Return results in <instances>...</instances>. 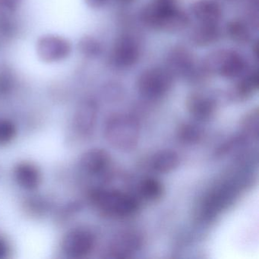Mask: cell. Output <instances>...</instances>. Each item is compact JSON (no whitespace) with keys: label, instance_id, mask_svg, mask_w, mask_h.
I'll return each instance as SVG.
<instances>
[{"label":"cell","instance_id":"obj_8","mask_svg":"<svg viewBox=\"0 0 259 259\" xmlns=\"http://www.w3.org/2000/svg\"><path fill=\"white\" fill-rule=\"evenodd\" d=\"M98 117V106L94 100L81 101L73 117L74 128L81 138H89L93 135Z\"/></svg>","mask_w":259,"mask_h":259},{"label":"cell","instance_id":"obj_28","mask_svg":"<svg viewBox=\"0 0 259 259\" xmlns=\"http://www.w3.org/2000/svg\"><path fill=\"white\" fill-rule=\"evenodd\" d=\"M116 3L121 5H128V4H133L136 0H116Z\"/></svg>","mask_w":259,"mask_h":259},{"label":"cell","instance_id":"obj_22","mask_svg":"<svg viewBox=\"0 0 259 259\" xmlns=\"http://www.w3.org/2000/svg\"><path fill=\"white\" fill-rule=\"evenodd\" d=\"M258 108L252 109L251 111L246 113L245 117L242 119V122H241L242 130L244 133L243 136L252 138V139H257V136H258Z\"/></svg>","mask_w":259,"mask_h":259},{"label":"cell","instance_id":"obj_25","mask_svg":"<svg viewBox=\"0 0 259 259\" xmlns=\"http://www.w3.org/2000/svg\"><path fill=\"white\" fill-rule=\"evenodd\" d=\"M91 8L101 9L107 6L111 0H84Z\"/></svg>","mask_w":259,"mask_h":259},{"label":"cell","instance_id":"obj_1","mask_svg":"<svg viewBox=\"0 0 259 259\" xmlns=\"http://www.w3.org/2000/svg\"><path fill=\"white\" fill-rule=\"evenodd\" d=\"M140 19L145 26L166 32H178L187 28L189 16L177 7L158 0L145 6L140 13Z\"/></svg>","mask_w":259,"mask_h":259},{"label":"cell","instance_id":"obj_7","mask_svg":"<svg viewBox=\"0 0 259 259\" xmlns=\"http://www.w3.org/2000/svg\"><path fill=\"white\" fill-rule=\"evenodd\" d=\"M143 236L136 230H125L116 236L107 249L110 258L131 257L143 246Z\"/></svg>","mask_w":259,"mask_h":259},{"label":"cell","instance_id":"obj_15","mask_svg":"<svg viewBox=\"0 0 259 259\" xmlns=\"http://www.w3.org/2000/svg\"><path fill=\"white\" fill-rule=\"evenodd\" d=\"M14 177L17 184L25 190H35L41 183L40 169L30 162L18 163L15 166Z\"/></svg>","mask_w":259,"mask_h":259},{"label":"cell","instance_id":"obj_2","mask_svg":"<svg viewBox=\"0 0 259 259\" xmlns=\"http://www.w3.org/2000/svg\"><path fill=\"white\" fill-rule=\"evenodd\" d=\"M89 199L101 214L108 218H130L134 216L140 207V201L136 196L116 189H93Z\"/></svg>","mask_w":259,"mask_h":259},{"label":"cell","instance_id":"obj_27","mask_svg":"<svg viewBox=\"0 0 259 259\" xmlns=\"http://www.w3.org/2000/svg\"><path fill=\"white\" fill-rule=\"evenodd\" d=\"M19 2H20V0H0L1 4L5 7H8V8H14L19 4Z\"/></svg>","mask_w":259,"mask_h":259},{"label":"cell","instance_id":"obj_3","mask_svg":"<svg viewBox=\"0 0 259 259\" xmlns=\"http://www.w3.org/2000/svg\"><path fill=\"white\" fill-rule=\"evenodd\" d=\"M104 136L110 146L121 151H130L140 139V126L136 118L128 114L112 115L106 120Z\"/></svg>","mask_w":259,"mask_h":259},{"label":"cell","instance_id":"obj_23","mask_svg":"<svg viewBox=\"0 0 259 259\" xmlns=\"http://www.w3.org/2000/svg\"><path fill=\"white\" fill-rule=\"evenodd\" d=\"M17 130L14 122L10 119H0V145H6L13 142Z\"/></svg>","mask_w":259,"mask_h":259},{"label":"cell","instance_id":"obj_20","mask_svg":"<svg viewBox=\"0 0 259 259\" xmlns=\"http://www.w3.org/2000/svg\"><path fill=\"white\" fill-rule=\"evenodd\" d=\"M226 33L230 40L239 45L248 43L251 39V31L248 25L239 19L230 21L227 24Z\"/></svg>","mask_w":259,"mask_h":259},{"label":"cell","instance_id":"obj_18","mask_svg":"<svg viewBox=\"0 0 259 259\" xmlns=\"http://www.w3.org/2000/svg\"><path fill=\"white\" fill-rule=\"evenodd\" d=\"M240 78L232 89L231 95L234 99L245 101L252 96L258 89V72L251 71L244 74Z\"/></svg>","mask_w":259,"mask_h":259},{"label":"cell","instance_id":"obj_21","mask_svg":"<svg viewBox=\"0 0 259 259\" xmlns=\"http://www.w3.org/2000/svg\"><path fill=\"white\" fill-rule=\"evenodd\" d=\"M179 140L186 145H194L201 140L203 131L201 127L192 122H185L177 132Z\"/></svg>","mask_w":259,"mask_h":259},{"label":"cell","instance_id":"obj_19","mask_svg":"<svg viewBox=\"0 0 259 259\" xmlns=\"http://www.w3.org/2000/svg\"><path fill=\"white\" fill-rule=\"evenodd\" d=\"M139 196L150 202L158 201L163 196L164 187L161 182L154 177H146L138 186Z\"/></svg>","mask_w":259,"mask_h":259},{"label":"cell","instance_id":"obj_10","mask_svg":"<svg viewBox=\"0 0 259 259\" xmlns=\"http://www.w3.org/2000/svg\"><path fill=\"white\" fill-rule=\"evenodd\" d=\"M111 157L102 148H92L81 154L79 167L88 175L101 177L106 174L111 166Z\"/></svg>","mask_w":259,"mask_h":259},{"label":"cell","instance_id":"obj_12","mask_svg":"<svg viewBox=\"0 0 259 259\" xmlns=\"http://www.w3.org/2000/svg\"><path fill=\"white\" fill-rule=\"evenodd\" d=\"M166 69L174 75L191 77L195 74L193 56L186 48L177 47L171 51L167 57Z\"/></svg>","mask_w":259,"mask_h":259},{"label":"cell","instance_id":"obj_9","mask_svg":"<svg viewBox=\"0 0 259 259\" xmlns=\"http://www.w3.org/2000/svg\"><path fill=\"white\" fill-rule=\"evenodd\" d=\"M141 55L139 42L130 35L119 37L113 46L111 59L119 68H130L139 61Z\"/></svg>","mask_w":259,"mask_h":259},{"label":"cell","instance_id":"obj_5","mask_svg":"<svg viewBox=\"0 0 259 259\" xmlns=\"http://www.w3.org/2000/svg\"><path fill=\"white\" fill-rule=\"evenodd\" d=\"M174 75L167 69L160 67L145 69L137 80V89L141 95L150 100L163 98L171 90Z\"/></svg>","mask_w":259,"mask_h":259},{"label":"cell","instance_id":"obj_11","mask_svg":"<svg viewBox=\"0 0 259 259\" xmlns=\"http://www.w3.org/2000/svg\"><path fill=\"white\" fill-rule=\"evenodd\" d=\"M186 109L190 116L199 122H207L213 117L217 102L213 98L202 93H193L188 97Z\"/></svg>","mask_w":259,"mask_h":259},{"label":"cell","instance_id":"obj_16","mask_svg":"<svg viewBox=\"0 0 259 259\" xmlns=\"http://www.w3.org/2000/svg\"><path fill=\"white\" fill-rule=\"evenodd\" d=\"M180 156L172 150H162L155 153L149 160L151 170L157 174H168L180 165Z\"/></svg>","mask_w":259,"mask_h":259},{"label":"cell","instance_id":"obj_14","mask_svg":"<svg viewBox=\"0 0 259 259\" xmlns=\"http://www.w3.org/2000/svg\"><path fill=\"white\" fill-rule=\"evenodd\" d=\"M39 55L46 61H57L69 55L70 46L64 39L48 36L39 41L37 47Z\"/></svg>","mask_w":259,"mask_h":259},{"label":"cell","instance_id":"obj_13","mask_svg":"<svg viewBox=\"0 0 259 259\" xmlns=\"http://www.w3.org/2000/svg\"><path fill=\"white\" fill-rule=\"evenodd\" d=\"M190 13L198 23L219 24L223 10L216 0H198L191 6Z\"/></svg>","mask_w":259,"mask_h":259},{"label":"cell","instance_id":"obj_24","mask_svg":"<svg viewBox=\"0 0 259 259\" xmlns=\"http://www.w3.org/2000/svg\"><path fill=\"white\" fill-rule=\"evenodd\" d=\"M80 50L86 57H97L102 52V46L97 39L84 37L80 42Z\"/></svg>","mask_w":259,"mask_h":259},{"label":"cell","instance_id":"obj_4","mask_svg":"<svg viewBox=\"0 0 259 259\" xmlns=\"http://www.w3.org/2000/svg\"><path fill=\"white\" fill-rule=\"evenodd\" d=\"M246 60L234 50L221 49L207 54L201 64V70L205 74H214L223 78L233 79L246 73Z\"/></svg>","mask_w":259,"mask_h":259},{"label":"cell","instance_id":"obj_26","mask_svg":"<svg viewBox=\"0 0 259 259\" xmlns=\"http://www.w3.org/2000/svg\"><path fill=\"white\" fill-rule=\"evenodd\" d=\"M10 251L8 243L4 238L0 237V259L7 257Z\"/></svg>","mask_w":259,"mask_h":259},{"label":"cell","instance_id":"obj_17","mask_svg":"<svg viewBox=\"0 0 259 259\" xmlns=\"http://www.w3.org/2000/svg\"><path fill=\"white\" fill-rule=\"evenodd\" d=\"M221 37L219 24L198 23L192 31L191 40L196 46L207 47L217 43Z\"/></svg>","mask_w":259,"mask_h":259},{"label":"cell","instance_id":"obj_6","mask_svg":"<svg viewBox=\"0 0 259 259\" xmlns=\"http://www.w3.org/2000/svg\"><path fill=\"white\" fill-rule=\"evenodd\" d=\"M96 237L89 229L78 227L66 232L62 239V249L70 257H84L93 251Z\"/></svg>","mask_w":259,"mask_h":259}]
</instances>
